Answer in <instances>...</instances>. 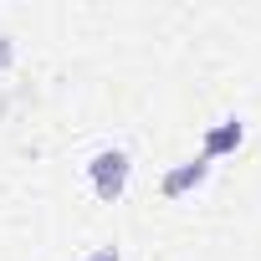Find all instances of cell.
I'll return each mask as SVG.
<instances>
[{"label":"cell","mask_w":261,"mask_h":261,"mask_svg":"<svg viewBox=\"0 0 261 261\" xmlns=\"http://www.w3.org/2000/svg\"><path fill=\"white\" fill-rule=\"evenodd\" d=\"M241 144H246V123H241V118H220V123H210V128H205V149H200V159H210V164H215V159L236 154Z\"/></svg>","instance_id":"cell-3"},{"label":"cell","mask_w":261,"mask_h":261,"mask_svg":"<svg viewBox=\"0 0 261 261\" xmlns=\"http://www.w3.org/2000/svg\"><path fill=\"white\" fill-rule=\"evenodd\" d=\"M205 179H210V159H185V164L164 169V179H159V195H164V200H179V195L200 190Z\"/></svg>","instance_id":"cell-2"},{"label":"cell","mask_w":261,"mask_h":261,"mask_svg":"<svg viewBox=\"0 0 261 261\" xmlns=\"http://www.w3.org/2000/svg\"><path fill=\"white\" fill-rule=\"evenodd\" d=\"M82 261H123V251H118V246H97V251H87Z\"/></svg>","instance_id":"cell-4"},{"label":"cell","mask_w":261,"mask_h":261,"mask_svg":"<svg viewBox=\"0 0 261 261\" xmlns=\"http://www.w3.org/2000/svg\"><path fill=\"white\" fill-rule=\"evenodd\" d=\"M11 62H16V41L0 36V72H11Z\"/></svg>","instance_id":"cell-5"},{"label":"cell","mask_w":261,"mask_h":261,"mask_svg":"<svg viewBox=\"0 0 261 261\" xmlns=\"http://www.w3.org/2000/svg\"><path fill=\"white\" fill-rule=\"evenodd\" d=\"M128 179H134V159H128L123 149H97V154L87 159V185H92V195H97L102 205L123 200V195H128Z\"/></svg>","instance_id":"cell-1"}]
</instances>
